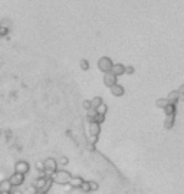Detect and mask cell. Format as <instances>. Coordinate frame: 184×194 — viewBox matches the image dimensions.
<instances>
[{
    "mask_svg": "<svg viewBox=\"0 0 184 194\" xmlns=\"http://www.w3.org/2000/svg\"><path fill=\"white\" fill-rule=\"evenodd\" d=\"M36 193H38V190H36L33 186H29V187H26L22 191V194H36Z\"/></svg>",
    "mask_w": 184,
    "mask_h": 194,
    "instance_id": "cell-20",
    "label": "cell"
},
{
    "mask_svg": "<svg viewBox=\"0 0 184 194\" xmlns=\"http://www.w3.org/2000/svg\"><path fill=\"white\" fill-rule=\"evenodd\" d=\"M109 89H111V94H112L114 96H118V98H119V96H122L124 94H125V89H124V86L122 85H118V84H115V85L111 86Z\"/></svg>",
    "mask_w": 184,
    "mask_h": 194,
    "instance_id": "cell-9",
    "label": "cell"
},
{
    "mask_svg": "<svg viewBox=\"0 0 184 194\" xmlns=\"http://www.w3.org/2000/svg\"><path fill=\"white\" fill-rule=\"evenodd\" d=\"M10 194H22V191L20 190H13V191H10Z\"/></svg>",
    "mask_w": 184,
    "mask_h": 194,
    "instance_id": "cell-32",
    "label": "cell"
},
{
    "mask_svg": "<svg viewBox=\"0 0 184 194\" xmlns=\"http://www.w3.org/2000/svg\"><path fill=\"white\" fill-rule=\"evenodd\" d=\"M111 72L118 78V76H121V75H125V66H124L122 63H114Z\"/></svg>",
    "mask_w": 184,
    "mask_h": 194,
    "instance_id": "cell-7",
    "label": "cell"
},
{
    "mask_svg": "<svg viewBox=\"0 0 184 194\" xmlns=\"http://www.w3.org/2000/svg\"><path fill=\"white\" fill-rule=\"evenodd\" d=\"M56 163H58V165H61V167H65V165H68L69 160L66 158V157H61L59 160H56Z\"/></svg>",
    "mask_w": 184,
    "mask_h": 194,
    "instance_id": "cell-22",
    "label": "cell"
},
{
    "mask_svg": "<svg viewBox=\"0 0 184 194\" xmlns=\"http://www.w3.org/2000/svg\"><path fill=\"white\" fill-rule=\"evenodd\" d=\"M43 164H45V170L51 171V173H55V171L58 170V163H56L55 158H46L43 161Z\"/></svg>",
    "mask_w": 184,
    "mask_h": 194,
    "instance_id": "cell-6",
    "label": "cell"
},
{
    "mask_svg": "<svg viewBox=\"0 0 184 194\" xmlns=\"http://www.w3.org/2000/svg\"><path fill=\"white\" fill-rule=\"evenodd\" d=\"M52 184H53V181H52L51 178H48V181H46V184H45V187L41 190V193H45V194H46V193L49 191V188L52 187Z\"/></svg>",
    "mask_w": 184,
    "mask_h": 194,
    "instance_id": "cell-21",
    "label": "cell"
},
{
    "mask_svg": "<svg viewBox=\"0 0 184 194\" xmlns=\"http://www.w3.org/2000/svg\"><path fill=\"white\" fill-rule=\"evenodd\" d=\"M0 194H10L9 191H0Z\"/></svg>",
    "mask_w": 184,
    "mask_h": 194,
    "instance_id": "cell-34",
    "label": "cell"
},
{
    "mask_svg": "<svg viewBox=\"0 0 184 194\" xmlns=\"http://www.w3.org/2000/svg\"><path fill=\"white\" fill-rule=\"evenodd\" d=\"M82 183H84V180H82L81 177H73V175H72L68 184H69V187H72V188H81Z\"/></svg>",
    "mask_w": 184,
    "mask_h": 194,
    "instance_id": "cell-11",
    "label": "cell"
},
{
    "mask_svg": "<svg viewBox=\"0 0 184 194\" xmlns=\"http://www.w3.org/2000/svg\"><path fill=\"white\" fill-rule=\"evenodd\" d=\"M9 183H10L12 187H20L22 184L24 183V175L23 174H19V173H13L9 177Z\"/></svg>",
    "mask_w": 184,
    "mask_h": 194,
    "instance_id": "cell-3",
    "label": "cell"
},
{
    "mask_svg": "<svg viewBox=\"0 0 184 194\" xmlns=\"http://www.w3.org/2000/svg\"><path fill=\"white\" fill-rule=\"evenodd\" d=\"M35 168H36L39 173H43V171H45V164H43V161H36V164H35Z\"/></svg>",
    "mask_w": 184,
    "mask_h": 194,
    "instance_id": "cell-24",
    "label": "cell"
},
{
    "mask_svg": "<svg viewBox=\"0 0 184 194\" xmlns=\"http://www.w3.org/2000/svg\"><path fill=\"white\" fill-rule=\"evenodd\" d=\"M177 92L180 94V95H184V84H183V85H180V88L177 89Z\"/></svg>",
    "mask_w": 184,
    "mask_h": 194,
    "instance_id": "cell-31",
    "label": "cell"
},
{
    "mask_svg": "<svg viewBox=\"0 0 184 194\" xmlns=\"http://www.w3.org/2000/svg\"><path fill=\"white\" fill-rule=\"evenodd\" d=\"M29 170H30V165H29V163L27 161H17L16 164H14V173H19V174H23V175H26L27 173H29Z\"/></svg>",
    "mask_w": 184,
    "mask_h": 194,
    "instance_id": "cell-4",
    "label": "cell"
},
{
    "mask_svg": "<svg viewBox=\"0 0 184 194\" xmlns=\"http://www.w3.org/2000/svg\"><path fill=\"white\" fill-rule=\"evenodd\" d=\"M81 190L85 191V193H89V181H84V183H82Z\"/></svg>",
    "mask_w": 184,
    "mask_h": 194,
    "instance_id": "cell-27",
    "label": "cell"
},
{
    "mask_svg": "<svg viewBox=\"0 0 184 194\" xmlns=\"http://www.w3.org/2000/svg\"><path fill=\"white\" fill-rule=\"evenodd\" d=\"M46 181H48V177H39V178H36V180H35V183H33V187L36 188V190L38 191H41L42 188L45 187V184H46Z\"/></svg>",
    "mask_w": 184,
    "mask_h": 194,
    "instance_id": "cell-10",
    "label": "cell"
},
{
    "mask_svg": "<svg viewBox=\"0 0 184 194\" xmlns=\"http://www.w3.org/2000/svg\"><path fill=\"white\" fill-rule=\"evenodd\" d=\"M178 96H180V94H178L177 91H171V92H168V95H167V101H168V104H173V105H176V104L178 102Z\"/></svg>",
    "mask_w": 184,
    "mask_h": 194,
    "instance_id": "cell-12",
    "label": "cell"
},
{
    "mask_svg": "<svg viewBox=\"0 0 184 194\" xmlns=\"http://www.w3.org/2000/svg\"><path fill=\"white\" fill-rule=\"evenodd\" d=\"M178 101H183V102H184V95H180V96H178Z\"/></svg>",
    "mask_w": 184,
    "mask_h": 194,
    "instance_id": "cell-33",
    "label": "cell"
},
{
    "mask_svg": "<svg viewBox=\"0 0 184 194\" xmlns=\"http://www.w3.org/2000/svg\"><path fill=\"white\" fill-rule=\"evenodd\" d=\"M134 72H135V68H134V66H125V73L127 75H133Z\"/></svg>",
    "mask_w": 184,
    "mask_h": 194,
    "instance_id": "cell-28",
    "label": "cell"
},
{
    "mask_svg": "<svg viewBox=\"0 0 184 194\" xmlns=\"http://www.w3.org/2000/svg\"><path fill=\"white\" fill-rule=\"evenodd\" d=\"M99 186L96 181H89V191H98Z\"/></svg>",
    "mask_w": 184,
    "mask_h": 194,
    "instance_id": "cell-25",
    "label": "cell"
},
{
    "mask_svg": "<svg viewBox=\"0 0 184 194\" xmlns=\"http://www.w3.org/2000/svg\"><path fill=\"white\" fill-rule=\"evenodd\" d=\"M174 119L176 115H165V121H164V128L165 129H171L174 127Z\"/></svg>",
    "mask_w": 184,
    "mask_h": 194,
    "instance_id": "cell-13",
    "label": "cell"
},
{
    "mask_svg": "<svg viewBox=\"0 0 184 194\" xmlns=\"http://www.w3.org/2000/svg\"><path fill=\"white\" fill-rule=\"evenodd\" d=\"M105 121V115H99V114H96V116H95V119H94V122H96V124H101Z\"/></svg>",
    "mask_w": 184,
    "mask_h": 194,
    "instance_id": "cell-26",
    "label": "cell"
},
{
    "mask_svg": "<svg viewBox=\"0 0 184 194\" xmlns=\"http://www.w3.org/2000/svg\"><path fill=\"white\" fill-rule=\"evenodd\" d=\"M71 177H72V174L69 173V171H66V170H56L53 174H52V177H51V180L53 181V183H56V184H61V186H66V184L69 183V180H71Z\"/></svg>",
    "mask_w": 184,
    "mask_h": 194,
    "instance_id": "cell-1",
    "label": "cell"
},
{
    "mask_svg": "<svg viewBox=\"0 0 184 194\" xmlns=\"http://www.w3.org/2000/svg\"><path fill=\"white\" fill-rule=\"evenodd\" d=\"M95 116H96V111L94 108H91V109H88V111H86V119H88L89 122H94Z\"/></svg>",
    "mask_w": 184,
    "mask_h": 194,
    "instance_id": "cell-17",
    "label": "cell"
},
{
    "mask_svg": "<svg viewBox=\"0 0 184 194\" xmlns=\"http://www.w3.org/2000/svg\"><path fill=\"white\" fill-rule=\"evenodd\" d=\"M102 102H104V101H102V98H101V96H95V98L91 99V108L96 109Z\"/></svg>",
    "mask_w": 184,
    "mask_h": 194,
    "instance_id": "cell-15",
    "label": "cell"
},
{
    "mask_svg": "<svg viewBox=\"0 0 184 194\" xmlns=\"http://www.w3.org/2000/svg\"><path fill=\"white\" fill-rule=\"evenodd\" d=\"M79 66H81L82 71H88L89 69V62L86 61V59H82V61L79 62Z\"/></svg>",
    "mask_w": 184,
    "mask_h": 194,
    "instance_id": "cell-23",
    "label": "cell"
},
{
    "mask_svg": "<svg viewBox=\"0 0 184 194\" xmlns=\"http://www.w3.org/2000/svg\"><path fill=\"white\" fill-rule=\"evenodd\" d=\"M89 144H92V145H94V144L96 143V141H98V137H92V135H89Z\"/></svg>",
    "mask_w": 184,
    "mask_h": 194,
    "instance_id": "cell-30",
    "label": "cell"
},
{
    "mask_svg": "<svg viewBox=\"0 0 184 194\" xmlns=\"http://www.w3.org/2000/svg\"><path fill=\"white\" fill-rule=\"evenodd\" d=\"M95 111H96V114H99V115H105L106 111H108V106H106V104H104V102H102L101 105L98 106V108L95 109Z\"/></svg>",
    "mask_w": 184,
    "mask_h": 194,
    "instance_id": "cell-19",
    "label": "cell"
},
{
    "mask_svg": "<svg viewBox=\"0 0 184 194\" xmlns=\"http://www.w3.org/2000/svg\"><path fill=\"white\" fill-rule=\"evenodd\" d=\"M0 191H9V193L12 191V186L9 183V180L0 181Z\"/></svg>",
    "mask_w": 184,
    "mask_h": 194,
    "instance_id": "cell-14",
    "label": "cell"
},
{
    "mask_svg": "<svg viewBox=\"0 0 184 194\" xmlns=\"http://www.w3.org/2000/svg\"><path fill=\"white\" fill-rule=\"evenodd\" d=\"M88 131H89V135L98 137L99 132H101V125H99V124H96V122H89Z\"/></svg>",
    "mask_w": 184,
    "mask_h": 194,
    "instance_id": "cell-8",
    "label": "cell"
},
{
    "mask_svg": "<svg viewBox=\"0 0 184 194\" xmlns=\"http://www.w3.org/2000/svg\"><path fill=\"white\" fill-rule=\"evenodd\" d=\"M112 61H111V58H108V56H102V58H99L98 61V69L101 72H104V73H106V72H111V69H112Z\"/></svg>",
    "mask_w": 184,
    "mask_h": 194,
    "instance_id": "cell-2",
    "label": "cell"
},
{
    "mask_svg": "<svg viewBox=\"0 0 184 194\" xmlns=\"http://www.w3.org/2000/svg\"><path fill=\"white\" fill-rule=\"evenodd\" d=\"M104 84H105V86H108V88L114 86L116 84V76L114 75L112 72H106V73H104Z\"/></svg>",
    "mask_w": 184,
    "mask_h": 194,
    "instance_id": "cell-5",
    "label": "cell"
},
{
    "mask_svg": "<svg viewBox=\"0 0 184 194\" xmlns=\"http://www.w3.org/2000/svg\"><path fill=\"white\" fill-rule=\"evenodd\" d=\"M82 106H84L86 111H88V109H91V101H89V99H85V101L82 102Z\"/></svg>",
    "mask_w": 184,
    "mask_h": 194,
    "instance_id": "cell-29",
    "label": "cell"
},
{
    "mask_svg": "<svg viewBox=\"0 0 184 194\" xmlns=\"http://www.w3.org/2000/svg\"><path fill=\"white\" fill-rule=\"evenodd\" d=\"M36 194H45V193H41V191H38V193H36Z\"/></svg>",
    "mask_w": 184,
    "mask_h": 194,
    "instance_id": "cell-35",
    "label": "cell"
},
{
    "mask_svg": "<svg viewBox=\"0 0 184 194\" xmlns=\"http://www.w3.org/2000/svg\"><path fill=\"white\" fill-rule=\"evenodd\" d=\"M164 112H165V115H176V105L168 104V105L164 108Z\"/></svg>",
    "mask_w": 184,
    "mask_h": 194,
    "instance_id": "cell-16",
    "label": "cell"
},
{
    "mask_svg": "<svg viewBox=\"0 0 184 194\" xmlns=\"http://www.w3.org/2000/svg\"><path fill=\"white\" fill-rule=\"evenodd\" d=\"M155 105H157L158 108L164 109V108H165V106L168 105V101H167V98H160V99H157V101H155Z\"/></svg>",
    "mask_w": 184,
    "mask_h": 194,
    "instance_id": "cell-18",
    "label": "cell"
}]
</instances>
